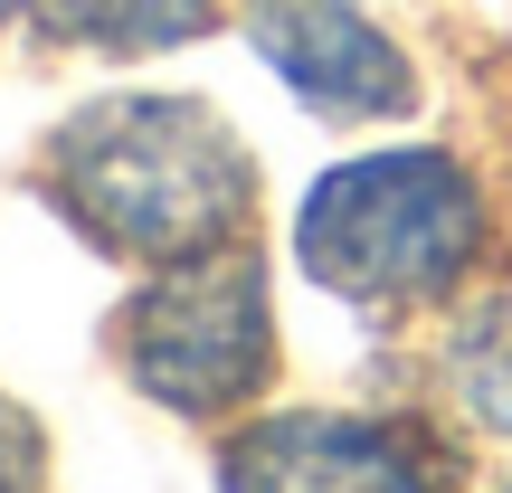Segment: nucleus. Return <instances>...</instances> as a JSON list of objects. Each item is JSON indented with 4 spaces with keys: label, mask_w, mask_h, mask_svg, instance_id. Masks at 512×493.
<instances>
[{
    "label": "nucleus",
    "mask_w": 512,
    "mask_h": 493,
    "mask_svg": "<svg viewBox=\"0 0 512 493\" xmlns=\"http://www.w3.org/2000/svg\"><path fill=\"white\" fill-rule=\"evenodd\" d=\"M266 351H275V332H266V275H256L247 247L181 256V266L133 304V323H124L133 380H143L162 408H190V418L247 399V389L266 380Z\"/></svg>",
    "instance_id": "7ed1b4c3"
},
{
    "label": "nucleus",
    "mask_w": 512,
    "mask_h": 493,
    "mask_svg": "<svg viewBox=\"0 0 512 493\" xmlns=\"http://www.w3.org/2000/svg\"><path fill=\"white\" fill-rule=\"evenodd\" d=\"M446 380H456L465 418L512 437V304H484L475 323L446 342Z\"/></svg>",
    "instance_id": "0eeeda50"
},
{
    "label": "nucleus",
    "mask_w": 512,
    "mask_h": 493,
    "mask_svg": "<svg viewBox=\"0 0 512 493\" xmlns=\"http://www.w3.org/2000/svg\"><path fill=\"white\" fill-rule=\"evenodd\" d=\"M38 484V427L0 399V493H29Z\"/></svg>",
    "instance_id": "6e6552de"
},
{
    "label": "nucleus",
    "mask_w": 512,
    "mask_h": 493,
    "mask_svg": "<svg viewBox=\"0 0 512 493\" xmlns=\"http://www.w3.org/2000/svg\"><path fill=\"white\" fill-rule=\"evenodd\" d=\"M503 493H512V484H503Z\"/></svg>",
    "instance_id": "1a4fd4ad"
},
{
    "label": "nucleus",
    "mask_w": 512,
    "mask_h": 493,
    "mask_svg": "<svg viewBox=\"0 0 512 493\" xmlns=\"http://www.w3.org/2000/svg\"><path fill=\"white\" fill-rule=\"evenodd\" d=\"M456 465L408 418H266L228 456V493H446Z\"/></svg>",
    "instance_id": "20e7f679"
},
{
    "label": "nucleus",
    "mask_w": 512,
    "mask_h": 493,
    "mask_svg": "<svg viewBox=\"0 0 512 493\" xmlns=\"http://www.w3.org/2000/svg\"><path fill=\"white\" fill-rule=\"evenodd\" d=\"M247 29H256V48H266V67L323 114H408L418 105L408 57L389 48L351 0H256Z\"/></svg>",
    "instance_id": "39448f33"
},
{
    "label": "nucleus",
    "mask_w": 512,
    "mask_h": 493,
    "mask_svg": "<svg viewBox=\"0 0 512 493\" xmlns=\"http://www.w3.org/2000/svg\"><path fill=\"white\" fill-rule=\"evenodd\" d=\"M475 247H484V190L446 152L342 162L332 181H313L304 219H294L304 275L332 285L342 304H370V313H408V304L456 294Z\"/></svg>",
    "instance_id": "f03ea898"
},
{
    "label": "nucleus",
    "mask_w": 512,
    "mask_h": 493,
    "mask_svg": "<svg viewBox=\"0 0 512 493\" xmlns=\"http://www.w3.org/2000/svg\"><path fill=\"white\" fill-rule=\"evenodd\" d=\"M48 190L67 200V219L95 247L124 256H181L219 247L247 209V152L190 95H114V105L76 114L57 133Z\"/></svg>",
    "instance_id": "f257e3e1"
},
{
    "label": "nucleus",
    "mask_w": 512,
    "mask_h": 493,
    "mask_svg": "<svg viewBox=\"0 0 512 493\" xmlns=\"http://www.w3.org/2000/svg\"><path fill=\"white\" fill-rule=\"evenodd\" d=\"M29 10L86 48H171L209 19V0H29Z\"/></svg>",
    "instance_id": "423d86ee"
}]
</instances>
